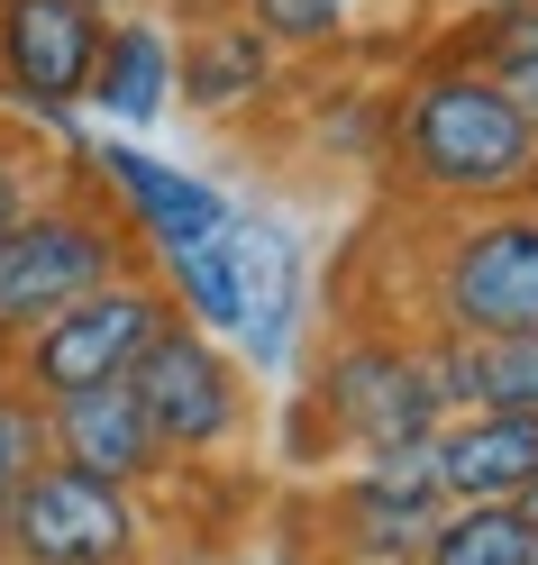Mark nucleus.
<instances>
[{
	"label": "nucleus",
	"mask_w": 538,
	"mask_h": 565,
	"mask_svg": "<svg viewBox=\"0 0 538 565\" xmlns=\"http://www.w3.org/2000/svg\"><path fill=\"white\" fill-rule=\"evenodd\" d=\"M83 164H92L101 201L128 220V237L147 246V256L201 246V237H220V228L238 220L220 183H201V173L165 164V156H147V147H128V137H83Z\"/></svg>",
	"instance_id": "9d476101"
},
{
	"label": "nucleus",
	"mask_w": 538,
	"mask_h": 565,
	"mask_svg": "<svg viewBox=\"0 0 538 565\" xmlns=\"http://www.w3.org/2000/svg\"><path fill=\"white\" fill-rule=\"evenodd\" d=\"M165 320H173L165 282L137 265V274H119V282H101V292H83L74 310H55L28 347H10V374H19L38 402L101 393V383H128V374H137V356L156 347Z\"/></svg>",
	"instance_id": "7ed1b4c3"
},
{
	"label": "nucleus",
	"mask_w": 538,
	"mask_h": 565,
	"mask_svg": "<svg viewBox=\"0 0 538 565\" xmlns=\"http://www.w3.org/2000/svg\"><path fill=\"white\" fill-rule=\"evenodd\" d=\"M511 511H520V520H529V529H538V475H529V483H520V502H511Z\"/></svg>",
	"instance_id": "4be33fe9"
},
{
	"label": "nucleus",
	"mask_w": 538,
	"mask_h": 565,
	"mask_svg": "<svg viewBox=\"0 0 538 565\" xmlns=\"http://www.w3.org/2000/svg\"><path fill=\"white\" fill-rule=\"evenodd\" d=\"M83 110H101L110 128H156L173 110V28L165 19L119 10L110 28H101V64H92V100Z\"/></svg>",
	"instance_id": "4468645a"
},
{
	"label": "nucleus",
	"mask_w": 538,
	"mask_h": 565,
	"mask_svg": "<svg viewBox=\"0 0 538 565\" xmlns=\"http://www.w3.org/2000/svg\"><path fill=\"white\" fill-rule=\"evenodd\" d=\"M46 438H55L64 466H83V475H101V483H128V492L165 475V447H156V429H147V411H137L128 383L46 402Z\"/></svg>",
	"instance_id": "ddd939ff"
},
{
	"label": "nucleus",
	"mask_w": 538,
	"mask_h": 565,
	"mask_svg": "<svg viewBox=\"0 0 538 565\" xmlns=\"http://www.w3.org/2000/svg\"><path fill=\"white\" fill-rule=\"evenodd\" d=\"M319 419L366 456L392 438H429L439 429V383H429V347L402 338H347L329 365H319Z\"/></svg>",
	"instance_id": "6e6552de"
},
{
	"label": "nucleus",
	"mask_w": 538,
	"mask_h": 565,
	"mask_svg": "<svg viewBox=\"0 0 538 565\" xmlns=\"http://www.w3.org/2000/svg\"><path fill=\"white\" fill-rule=\"evenodd\" d=\"M392 156L439 201H511L538 183V128L493 74L439 55L392 110Z\"/></svg>",
	"instance_id": "f257e3e1"
},
{
	"label": "nucleus",
	"mask_w": 538,
	"mask_h": 565,
	"mask_svg": "<svg viewBox=\"0 0 538 565\" xmlns=\"http://www.w3.org/2000/svg\"><path fill=\"white\" fill-rule=\"evenodd\" d=\"M128 393H137V411H147L165 466H210V456H229L246 438V365L220 338H201L192 320L156 329V347L128 374Z\"/></svg>",
	"instance_id": "20e7f679"
},
{
	"label": "nucleus",
	"mask_w": 538,
	"mask_h": 565,
	"mask_svg": "<svg viewBox=\"0 0 538 565\" xmlns=\"http://www.w3.org/2000/svg\"><path fill=\"white\" fill-rule=\"evenodd\" d=\"M529 475H538V419L529 411H447L429 429L439 502H520Z\"/></svg>",
	"instance_id": "9b49d317"
},
{
	"label": "nucleus",
	"mask_w": 538,
	"mask_h": 565,
	"mask_svg": "<svg viewBox=\"0 0 538 565\" xmlns=\"http://www.w3.org/2000/svg\"><path fill=\"white\" fill-rule=\"evenodd\" d=\"M229 265H238V365L246 374H293V347L310 320V256L293 220L274 210H238L229 220Z\"/></svg>",
	"instance_id": "1a4fd4ad"
},
{
	"label": "nucleus",
	"mask_w": 538,
	"mask_h": 565,
	"mask_svg": "<svg viewBox=\"0 0 538 565\" xmlns=\"http://www.w3.org/2000/svg\"><path fill=\"white\" fill-rule=\"evenodd\" d=\"M64 183V164L38 147V137H19V128H0V237H10L28 210H38L46 192Z\"/></svg>",
	"instance_id": "412c9836"
},
{
	"label": "nucleus",
	"mask_w": 538,
	"mask_h": 565,
	"mask_svg": "<svg viewBox=\"0 0 538 565\" xmlns=\"http://www.w3.org/2000/svg\"><path fill=\"white\" fill-rule=\"evenodd\" d=\"M137 256H147V246L128 237V220L110 201L83 192V183H55L10 237H0V356L28 347L55 310H74L83 292L137 274Z\"/></svg>",
	"instance_id": "f03ea898"
},
{
	"label": "nucleus",
	"mask_w": 538,
	"mask_h": 565,
	"mask_svg": "<svg viewBox=\"0 0 538 565\" xmlns=\"http://www.w3.org/2000/svg\"><path fill=\"white\" fill-rule=\"evenodd\" d=\"M420 565H538V529L511 502H439Z\"/></svg>",
	"instance_id": "dca6fc26"
},
{
	"label": "nucleus",
	"mask_w": 538,
	"mask_h": 565,
	"mask_svg": "<svg viewBox=\"0 0 538 565\" xmlns=\"http://www.w3.org/2000/svg\"><path fill=\"white\" fill-rule=\"evenodd\" d=\"M0 565H147V502L128 483H101L46 456L10 511Z\"/></svg>",
	"instance_id": "39448f33"
},
{
	"label": "nucleus",
	"mask_w": 538,
	"mask_h": 565,
	"mask_svg": "<svg viewBox=\"0 0 538 565\" xmlns=\"http://www.w3.org/2000/svg\"><path fill=\"white\" fill-rule=\"evenodd\" d=\"M46 456H55L46 402L28 393L19 374H0V539H10V511H19V492H28V475H38Z\"/></svg>",
	"instance_id": "6ab92c4d"
},
{
	"label": "nucleus",
	"mask_w": 538,
	"mask_h": 565,
	"mask_svg": "<svg viewBox=\"0 0 538 565\" xmlns=\"http://www.w3.org/2000/svg\"><path fill=\"white\" fill-rule=\"evenodd\" d=\"M429 292H439L447 338H529L538 329V210L465 220L439 246Z\"/></svg>",
	"instance_id": "423d86ee"
},
{
	"label": "nucleus",
	"mask_w": 538,
	"mask_h": 565,
	"mask_svg": "<svg viewBox=\"0 0 538 565\" xmlns=\"http://www.w3.org/2000/svg\"><path fill=\"white\" fill-rule=\"evenodd\" d=\"M92 10H101V19H119V10H128V0H92Z\"/></svg>",
	"instance_id": "5701e85b"
},
{
	"label": "nucleus",
	"mask_w": 538,
	"mask_h": 565,
	"mask_svg": "<svg viewBox=\"0 0 538 565\" xmlns=\"http://www.w3.org/2000/svg\"><path fill=\"white\" fill-rule=\"evenodd\" d=\"M429 520H439V492H420V483L356 475V483L338 492V539H347V556H366V565H402V556H420Z\"/></svg>",
	"instance_id": "2eb2a0df"
},
{
	"label": "nucleus",
	"mask_w": 538,
	"mask_h": 565,
	"mask_svg": "<svg viewBox=\"0 0 538 565\" xmlns=\"http://www.w3.org/2000/svg\"><path fill=\"white\" fill-rule=\"evenodd\" d=\"M283 83V46L265 38L246 10H220V19H201L183 46H173V100L201 119H238V110H256V100Z\"/></svg>",
	"instance_id": "f8f14e48"
},
{
	"label": "nucleus",
	"mask_w": 538,
	"mask_h": 565,
	"mask_svg": "<svg viewBox=\"0 0 538 565\" xmlns=\"http://www.w3.org/2000/svg\"><path fill=\"white\" fill-rule=\"evenodd\" d=\"M156 282L173 301V320H192L201 338H238V265H229V228L201 237V246H173V256H156Z\"/></svg>",
	"instance_id": "f3484780"
},
{
	"label": "nucleus",
	"mask_w": 538,
	"mask_h": 565,
	"mask_svg": "<svg viewBox=\"0 0 538 565\" xmlns=\"http://www.w3.org/2000/svg\"><path fill=\"white\" fill-rule=\"evenodd\" d=\"M475 74H493L502 92L520 100V119L538 128V0H493V10L465 28V55Z\"/></svg>",
	"instance_id": "a211bd4d"
},
{
	"label": "nucleus",
	"mask_w": 538,
	"mask_h": 565,
	"mask_svg": "<svg viewBox=\"0 0 538 565\" xmlns=\"http://www.w3.org/2000/svg\"><path fill=\"white\" fill-rule=\"evenodd\" d=\"M238 10L256 19L274 46H338L366 0H238Z\"/></svg>",
	"instance_id": "aec40b11"
},
{
	"label": "nucleus",
	"mask_w": 538,
	"mask_h": 565,
	"mask_svg": "<svg viewBox=\"0 0 538 565\" xmlns=\"http://www.w3.org/2000/svg\"><path fill=\"white\" fill-rule=\"evenodd\" d=\"M101 28L110 19L92 0H0V100L55 137H74L83 100H92Z\"/></svg>",
	"instance_id": "0eeeda50"
}]
</instances>
